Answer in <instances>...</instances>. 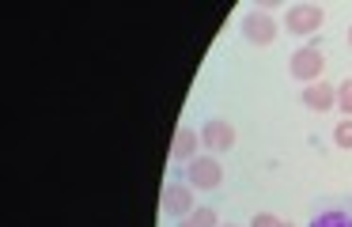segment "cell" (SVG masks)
Wrapping results in <instances>:
<instances>
[{
    "label": "cell",
    "mask_w": 352,
    "mask_h": 227,
    "mask_svg": "<svg viewBox=\"0 0 352 227\" xmlns=\"http://www.w3.org/2000/svg\"><path fill=\"white\" fill-rule=\"evenodd\" d=\"M288 68H292V76H296V80H303V83H318V80H322V72H326V53H322L318 45H299V50L292 53Z\"/></svg>",
    "instance_id": "cell-1"
},
{
    "label": "cell",
    "mask_w": 352,
    "mask_h": 227,
    "mask_svg": "<svg viewBox=\"0 0 352 227\" xmlns=\"http://www.w3.org/2000/svg\"><path fill=\"white\" fill-rule=\"evenodd\" d=\"M186 186L193 189H220L223 186V166L212 155H197L186 163Z\"/></svg>",
    "instance_id": "cell-2"
},
{
    "label": "cell",
    "mask_w": 352,
    "mask_h": 227,
    "mask_svg": "<svg viewBox=\"0 0 352 227\" xmlns=\"http://www.w3.org/2000/svg\"><path fill=\"white\" fill-rule=\"evenodd\" d=\"M284 23H288V34H314L326 23V8L322 4H288Z\"/></svg>",
    "instance_id": "cell-3"
},
{
    "label": "cell",
    "mask_w": 352,
    "mask_h": 227,
    "mask_svg": "<svg viewBox=\"0 0 352 227\" xmlns=\"http://www.w3.org/2000/svg\"><path fill=\"white\" fill-rule=\"evenodd\" d=\"M243 38L250 45H273L276 42V23L273 15H265L261 8H254L250 15H243Z\"/></svg>",
    "instance_id": "cell-4"
},
{
    "label": "cell",
    "mask_w": 352,
    "mask_h": 227,
    "mask_svg": "<svg viewBox=\"0 0 352 227\" xmlns=\"http://www.w3.org/2000/svg\"><path fill=\"white\" fill-rule=\"evenodd\" d=\"M201 144H205L208 151H231L235 148V125L223 118H208L205 125H201Z\"/></svg>",
    "instance_id": "cell-5"
},
{
    "label": "cell",
    "mask_w": 352,
    "mask_h": 227,
    "mask_svg": "<svg viewBox=\"0 0 352 227\" xmlns=\"http://www.w3.org/2000/svg\"><path fill=\"white\" fill-rule=\"evenodd\" d=\"M193 208H197V204H193V186H186V182H170V186L163 189V212H167L170 219L190 216Z\"/></svg>",
    "instance_id": "cell-6"
},
{
    "label": "cell",
    "mask_w": 352,
    "mask_h": 227,
    "mask_svg": "<svg viewBox=\"0 0 352 227\" xmlns=\"http://www.w3.org/2000/svg\"><path fill=\"white\" fill-rule=\"evenodd\" d=\"M303 106H307V110H314V114L333 110V106H337V87H333V83H326V80L307 83V87H303Z\"/></svg>",
    "instance_id": "cell-7"
},
{
    "label": "cell",
    "mask_w": 352,
    "mask_h": 227,
    "mask_svg": "<svg viewBox=\"0 0 352 227\" xmlns=\"http://www.w3.org/2000/svg\"><path fill=\"white\" fill-rule=\"evenodd\" d=\"M197 144H201V133H193L190 125H178L175 144H170V159H175V163H190V159H197Z\"/></svg>",
    "instance_id": "cell-8"
},
{
    "label": "cell",
    "mask_w": 352,
    "mask_h": 227,
    "mask_svg": "<svg viewBox=\"0 0 352 227\" xmlns=\"http://www.w3.org/2000/svg\"><path fill=\"white\" fill-rule=\"evenodd\" d=\"M307 227H352V212L349 208H322L311 216Z\"/></svg>",
    "instance_id": "cell-9"
},
{
    "label": "cell",
    "mask_w": 352,
    "mask_h": 227,
    "mask_svg": "<svg viewBox=\"0 0 352 227\" xmlns=\"http://www.w3.org/2000/svg\"><path fill=\"white\" fill-rule=\"evenodd\" d=\"M178 227H220V216H216V208L201 204V208H193V212H190V216L178 219Z\"/></svg>",
    "instance_id": "cell-10"
},
{
    "label": "cell",
    "mask_w": 352,
    "mask_h": 227,
    "mask_svg": "<svg viewBox=\"0 0 352 227\" xmlns=\"http://www.w3.org/2000/svg\"><path fill=\"white\" fill-rule=\"evenodd\" d=\"M337 110H341L344 118H352V76L344 83H337Z\"/></svg>",
    "instance_id": "cell-11"
},
{
    "label": "cell",
    "mask_w": 352,
    "mask_h": 227,
    "mask_svg": "<svg viewBox=\"0 0 352 227\" xmlns=\"http://www.w3.org/2000/svg\"><path fill=\"white\" fill-rule=\"evenodd\" d=\"M250 227H292V224H288V219H280L276 212H254Z\"/></svg>",
    "instance_id": "cell-12"
},
{
    "label": "cell",
    "mask_w": 352,
    "mask_h": 227,
    "mask_svg": "<svg viewBox=\"0 0 352 227\" xmlns=\"http://www.w3.org/2000/svg\"><path fill=\"white\" fill-rule=\"evenodd\" d=\"M333 144L337 148H352V118H344L341 125L333 129Z\"/></svg>",
    "instance_id": "cell-13"
},
{
    "label": "cell",
    "mask_w": 352,
    "mask_h": 227,
    "mask_svg": "<svg viewBox=\"0 0 352 227\" xmlns=\"http://www.w3.org/2000/svg\"><path fill=\"white\" fill-rule=\"evenodd\" d=\"M349 45H352V27H349Z\"/></svg>",
    "instance_id": "cell-14"
},
{
    "label": "cell",
    "mask_w": 352,
    "mask_h": 227,
    "mask_svg": "<svg viewBox=\"0 0 352 227\" xmlns=\"http://www.w3.org/2000/svg\"><path fill=\"white\" fill-rule=\"evenodd\" d=\"M228 227H235V224H228Z\"/></svg>",
    "instance_id": "cell-15"
}]
</instances>
